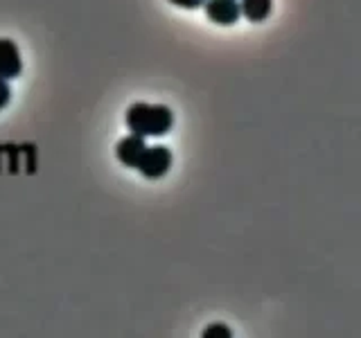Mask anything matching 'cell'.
<instances>
[{"instance_id":"5b68a950","label":"cell","mask_w":361,"mask_h":338,"mask_svg":"<svg viewBox=\"0 0 361 338\" xmlns=\"http://www.w3.org/2000/svg\"><path fill=\"white\" fill-rule=\"evenodd\" d=\"M147 149V142L145 138H138V135H127V138H122L116 146V158L127 167H133L138 169V163L140 158Z\"/></svg>"},{"instance_id":"ba28073f","label":"cell","mask_w":361,"mask_h":338,"mask_svg":"<svg viewBox=\"0 0 361 338\" xmlns=\"http://www.w3.org/2000/svg\"><path fill=\"white\" fill-rule=\"evenodd\" d=\"M9 99H11V88L5 79H0V108H5L9 104Z\"/></svg>"},{"instance_id":"9c48e42d","label":"cell","mask_w":361,"mask_h":338,"mask_svg":"<svg viewBox=\"0 0 361 338\" xmlns=\"http://www.w3.org/2000/svg\"><path fill=\"white\" fill-rule=\"evenodd\" d=\"M169 3L176 7H183V9H199L206 5V0H169Z\"/></svg>"},{"instance_id":"6da1fadb","label":"cell","mask_w":361,"mask_h":338,"mask_svg":"<svg viewBox=\"0 0 361 338\" xmlns=\"http://www.w3.org/2000/svg\"><path fill=\"white\" fill-rule=\"evenodd\" d=\"M127 127L138 138H161L174 127V113L165 104H145L135 101L127 111Z\"/></svg>"},{"instance_id":"52a82bcc","label":"cell","mask_w":361,"mask_h":338,"mask_svg":"<svg viewBox=\"0 0 361 338\" xmlns=\"http://www.w3.org/2000/svg\"><path fill=\"white\" fill-rule=\"evenodd\" d=\"M201 338H235V336L226 323H210L206 330L201 332Z\"/></svg>"},{"instance_id":"8992f818","label":"cell","mask_w":361,"mask_h":338,"mask_svg":"<svg viewBox=\"0 0 361 338\" xmlns=\"http://www.w3.org/2000/svg\"><path fill=\"white\" fill-rule=\"evenodd\" d=\"M242 16L251 23H264L271 16V9H274V0H242L240 3Z\"/></svg>"},{"instance_id":"277c9868","label":"cell","mask_w":361,"mask_h":338,"mask_svg":"<svg viewBox=\"0 0 361 338\" xmlns=\"http://www.w3.org/2000/svg\"><path fill=\"white\" fill-rule=\"evenodd\" d=\"M23 70L20 52L11 39H0V79H16Z\"/></svg>"},{"instance_id":"3957f363","label":"cell","mask_w":361,"mask_h":338,"mask_svg":"<svg viewBox=\"0 0 361 338\" xmlns=\"http://www.w3.org/2000/svg\"><path fill=\"white\" fill-rule=\"evenodd\" d=\"M206 16L217 25H235L242 16V9L237 0H206Z\"/></svg>"},{"instance_id":"7a4b0ae2","label":"cell","mask_w":361,"mask_h":338,"mask_svg":"<svg viewBox=\"0 0 361 338\" xmlns=\"http://www.w3.org/2000/svg\"><path fill=\"white\" fill-rule=\"evenodd\" d=\"M169 167H172V151L167 149V146H147L140 163H138V172L149 178V180H156V178H163Z\"/></svg>"}]
</instances>
